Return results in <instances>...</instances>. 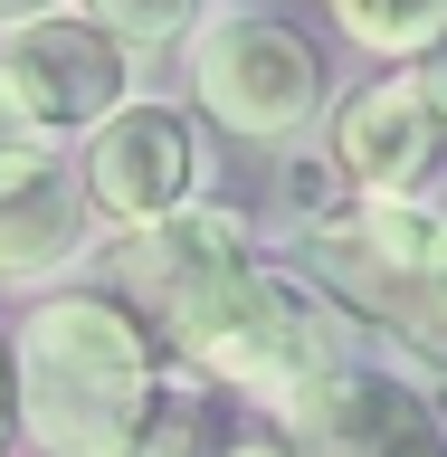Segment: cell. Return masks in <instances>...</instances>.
<instances>
[{"instance_id": "cell-12", "label": "cell", "mask_w": 447, "mask_h": 457, "mask_svg": "<svg viewBox=\"0 0 447 457\" xmlns=\"http://www.w3.org/2000/svg\"><path fill=\"white\" fill-rule=\"evenodd\" d=\"M86 20H105L114 38H181L200 20V0H86Z\"/></svg>"}, {"instance_id": "cell-3", "label": "cell", "mask_w": 447, "mask_h": 457, "mask_svg": "<svg viewBox=\"0 0 447 457\" xmlns=\"http://www.w3.org/2000/svg\"><path fill=\"white\" fill-rule=\"evenodd\" d=\"M191 86H200V105L219 114V124L277 143V134H295V124L314 114L324 67H314V48L286 20H267V10H228V20H200Z\"/></svg>"}, {"instance_id": "cell-5", "label": "cell", "mask_w": 447, "mask_h": 457, "mask_svg": "<svg viewBox=\"0 0 447 457\" xmlns=\"http://www.w3.org/2000/svg\"><path fill=\"white\" fill-rule=\"evenodd\" d=\"M0 77L20 96V114L38 134H77V124H105L114 96H124V38L105 20H20L0 38Z\"/></svg>"}, {"instance_id": "cell-16", "label": "cell", "mask_w": 447, "mask_h": 457, "mask_svg": "<svg viewBox=\"0 0 447 457\" xmlns=\"http://www.w3.org/2000/svg\"><path fill=\"white\" fill-rule=\"evenodd\" d=\"M228 457H295V438H238Z\"/></svg>"}, {"instance_id": "cell-17", "label": "cell", "mask_w": 447, "mask_h": 457, "mask_svg": "<svg viewBox=\"0 0 447 457\" xmlns=\"http://www.w3.org/2000/svg\"><path fill=\"white\" fill-rule=\"evenodd\" d=\"M10 410H20V371L0 362V438H10Z\"/></svg>"}, {"instance_id": "cell-14", "label": "cell", "mask_w": 447, "mask_h": 457, "mask_svg": "<svg viewBox=\"0 0 447 457\" xmlns=\"http://www.w3.org/2000/svg\"><path fill=\"white\" fill-rule=\"evenodd\" d=\"M419 77H428V96H438V114H447V38L428 48V67H419Z\"/></svg>"}, {"instance_id": "cell-15", "label": "cell", "mask_w": 447, "mask_h": 457, "mask_svg": "<svg viewBox=\"0 0 447 457\" xmlns=\"http://www.w3.org/2000/svg\"><path fill=\"white\" fill-rule=\"evenodd\" d=\"M57 0H0V29H20V20H48Z\"/></svg>"}, {"instance_id": "cell-9", "label": "cell", "mask_w": 447, "mask_h": 457, "mask_svg": "<svg viewBox=\"0 0 447 457\" xmlns=\"http://www.w3.org/2000/svg\"><path fill=\"white\" fill-rule=\"evenodd\" d=\"M86 228V191L57 171L48 134H29L0 153V277H38L77 248Z\"/></svg>"}, {"instance_id": "cell-8", "label": "cell", "mask_w": 447, "mask_h": 457, "mask_svg": "<svg viewBox=\"0 0 447 457\" xmlns=\"http://www.w3.org/2000/svg\"><path fill=\"white\" fill-rule=\"evenodd\" d=\"M295 457H447L428 391L391 371H334L295 400Z\"/></svg>"}, {"instance_id": "cell-4", "label": "cell", "mask_w": 447, "mask_h": 457, "mask_svg": "<svg viewBox=\"0 0 447 457\" xmlns=\"http://www.w3.org/2000/svg\"><path fill=\"white\" fill-rule=\"evenodd\" d=\"M200 362L219 371V381H238V391L295 410L305 391H324L343 371V324L324 314V295H305L295 277H267V267H257V277L238 286V305L219 314V334H210Z\"/></svg>"}, {"instance_id": "cell-6", "label": "cell", "mask_w": 447, "mask_h": 457, "mask_svg": "<svg viewBox=\"0 0 447 457\" xmlns=\"http://www.w3.org/2000/svg\"><path fill=\"white\" fill-rule=\"evenodd\" d=\"M447 153V114L428 96V77H381L334 114V181H352L362 200H410Z\"/></svg>"}, {"instance_id": "cell-11", "label": "cell", "mask_w": 447, "mask_h": 457, "mask_svg": "<svg viewBox=\"0 0 447 457\" xmlns=\"http://www.w3.org/2000/svg\"><path fill=\"white\" fill-rule=\"evenodd\" d=\"M334 20L362 38V48H438L447 38V0H334Z\"/></svg>"}, {"instance_id": "cell-10", "label": "cell", "mask_w": 447, "mask_h": 457, "mask_svg": "<svg viewBox=\"0 0 447 457\" xmlns=\"http://www.w3.org/2000/svg\"><path fill=\"white\" fill-rule=\"evenodd\" d=\"M228 448H238V428H228L219 391H200V381H162L124 457H228Z\"/></svg>"}, {"instance_id": "cell-7", "label": "cell", "mask_w": 447, "mask_h": 457, "mask_svg": "<svg viewBox=\"0 0 447 457\" xmlns=\"http://www.w3.org/2000/svg\"><path fill=\"white\" fill-rule=\"evenodd\" d=\"M200 181V153H191V124L171 105H114L86 143V200L105 220L143 228V220H171Z\"/></svg>"}, {"instance_id": "cell-13", "label": "cell", "mask_w": 447, "mask_h": 457, "mask_svg": "<svg viewBox=\"0 0 447 457\" xmlns=\"http://www.w3.org/2000/svg\"><path fill=\"white\" fill-rule=\"evenodd\" d=\"M29 134H38V124L20 114V96H10V77H0V153H10V143H29Z\"/></svg>"}, {"instance_id": "cell-1", "label": "cell", "mask_w": 447, "mask_h": 457, "mask_svg": "<svg viewBox=\"0 0 447 457\" xmlns=\"http://www.w3.org/2000/svg\"><path fill=\"white\" fill-rule=\"evenodd\" d=\"M20 420L48 457H124L162 391V334L95 286H67L20 324Z\"/></svg>"}, {"instance_id": "cell-2", "label": "cell", "mask_w": 447, "mask_h": 457, "mask_svg": "<svg viewBox=\"0 0 447 457\" xmlns=\"http://www.w3.org/2000/svg\"><path fill=\"white\" fill-rule=\"evenodd\" d=\"M257 277L248 257V228L228 220V210H171V220H143L124 248H114V286H124V305L171 343V353H210L219 334V314L238 305V286Z\"/></svg>"}]
</instances>
